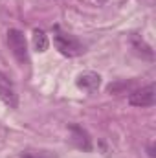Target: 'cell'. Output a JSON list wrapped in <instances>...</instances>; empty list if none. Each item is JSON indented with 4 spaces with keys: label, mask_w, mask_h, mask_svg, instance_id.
<instances>
[{
    "label": "cell",
    "mask_w": 156,
    "mask_h": 158,
    "mask_svg": "<svg viewBox=\"0 0 156 158\" xmlns=\"http://www.w3.org/2000/svg\"><path fill=\"white\" fill-rule=\"evenodd\" d=\"M53 44H55V48H57L63 55H66V57H76L79 53H83V44H81L74 35L63 33L59 28H55Z\"/></svg>",
    "instance_id": "1"
},
{
    "label": "cell",
    "mask_w": 156,
    "mask_h": 158,
    "mask_svg": "<svg viewBox=\"0 0 156 158\" xmlns=\"http://www.w3.org/2000/svg\"><path fill=\"white\" fill-rule=\"evenodd\" d=\"M7 46H9L13 57L20 64L28 63V42H26V37L20 30H9L7 31Z\"/></svg>",
    "instance_id": "2"
},
{
    "label": "cell",
    "mask_w": 156,
    "mask_h": 158,
    "mask_svg": "<svg viewBox=\"0 0 156 158\" xmlns=\"http://www.w3.org/2000/svg\"><path fill=\"white\" fill-rule=\"evenodd\" d=\"M154 103H156V86L153 83L136 90V92H132L129 96V105H132V107H142L143 109V107H153Z\"/></svg>",
    "instance_id": "3"
},
{
    "label": "cell",
    "mask_w": 156,
    "mask_h": 158,
    "mask_svg": "<svg viewBox=\"0 0 156 158\" xmlns=\"http://www.w3.org/2000/svg\"><path fill=\"white\" fill-rule=\"evenodd\" d=\"M0 99L9 107V109H17L18 107V96L15 90L13 81L7 77L6 74L0 72Z\"/></svg>",
    "instance_id": "4"
},
{
    "label": "cell",
    "mask_w": 156,
    "mask_h": 158,
    "mask_svg": "<svg viewBox=\"0 0 156 158\" xmlns=\"http://www.w3.org/2000/svg\"><path fill=\"white\" fill-rule=\"evenodd\" d=\"M70 132H72V142L76 143V147L83 149V151H92V142L88 132L79 127V125H70Z\"/></svg>",
    "instance_id": "5"
},
{
    "label": "cell",
    "mask_w": 156,
    "mask_h": 158,
    "mask_svg": "<svg viewBox=\"0 0 156 158\" xmlns=\"http://www.w3.org/2000/svg\"><path fill=\"white\" fill-rule=\"evenodd\" d=\"M76 83H77L79 88H83L86 92H96L99 88V85H101V77L96 72H84V74H81L77 77Z\"/></svg>",
    "instance_id": "6"
},
{
    "label": "cell",
    "mask_w": 156,
    "mask_h": 158,
    "mask_svg": "<svg viewBox=\"0 0 156 158\" xmlns=\"http://www.w3.org/2000/svg\"><path fill=\"white\" fill-rule=\"evenodd\" d=\"M130 42H132V48H134L138 53H143V55H147V57H153V50H151V46L142 39L140 35H132V37H130Z\"/></svg>",
    "instance_id": "7"
},
{
    "label": "cell",
    "mask_w": 156,
    "mask_h": 158,
    "mask_svg": "<svg viewBox=\"0 0 156 158\" xmlns=\"http://www.w3.org/2000/svg\"><path fill=\"white\" fill-rule=\"evenodd\" d=\"M33 46H35V50L42 53V52H46L48 50V35L42 31V30H33Z\"/></svg>",
    "instance_id": "8"
},
{
    "label": "cell",
    "mask_w": 156,
    "mask_h": 158,
    "mask_svg": "<svg viewBox=\"0 0 156 158\" xmlns=\"http://www.w3.org/2000/svg\"><path fill=\"white\" fill-rule=\"evenodd\" d=\"M20 158H39V156H35V155H31V153H24Z\"/></svg>",
    "instance_id": "9"
}]
</instances>
